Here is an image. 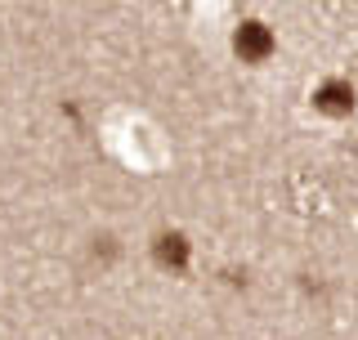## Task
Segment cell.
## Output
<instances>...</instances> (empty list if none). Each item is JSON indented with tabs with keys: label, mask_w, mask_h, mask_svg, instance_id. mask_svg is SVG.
<instances>
[{
	"label": "cell",
	"mask_w": 358,
	"mask_h": 340,
	"mask_svg": "<svg viewBox=\"0 0 358 340\" xmlns=\"http://www.w3.org/2000/svg\"><path fill=\"white\" fill-rule=\"evenodd\" d=\"M233 50L242 54V63H264L273 54V36H268L264 22H242L238 36H233Z\"/></svg>",
	"instance_id": "1"
},
{
	"label": "cell",
	"mask_w": 358,
	"mask_h": 340,
	"mask_svg": "<svg viewBox=\"0 0 358 340\" xmlns=\"http://www.w3.org/2000/svg\"><path fill=\"white\" fill-rule=\"evenodd\" d=\"M157 264L162 269H184L188 264V242L179 233H162L157 237Z\"/></svg>",
	"instance_id": "3"
},
{
	"label": "cell",
	"mask_w": 358,
	"mask_h": 340,
	"mask_svg": "<svg viewBox=\"0 0 358 340\" xmlns=\"http://www.w3.org/2000/svg\"><path fill=\"white\" fill-rule=\"evenodd\" d=\"M313 104L322 112H331V117H345V112L354 108V85L350 81H327L318 94H313Z\"/></svg>",
	"instance_id": "2"
}]
</instances>
